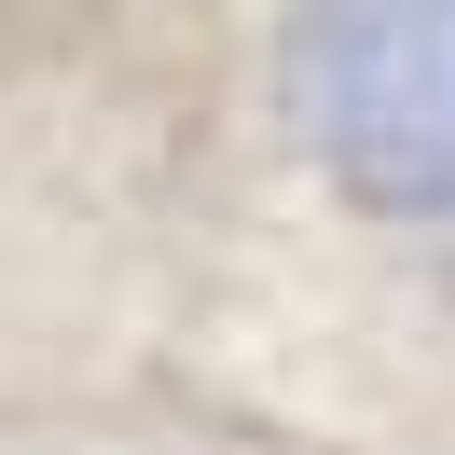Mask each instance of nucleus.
Instances as JSON below:
<instances>
[{
	"mask_svg": "<svg viewBox=\"0 0 455 455\" xmlns=\"http://www.w3.org/2000/svg\"><path fill=\"white\" fill-rule=\"evenodd\" d=\"M276 97L359 221H455V0H290Z\"/></svg>",
	"mask_w": 455,
	"mask_h": 455,
	"instance_id": "obj_1",
	"label": "nucleus"
}]
</instances>
